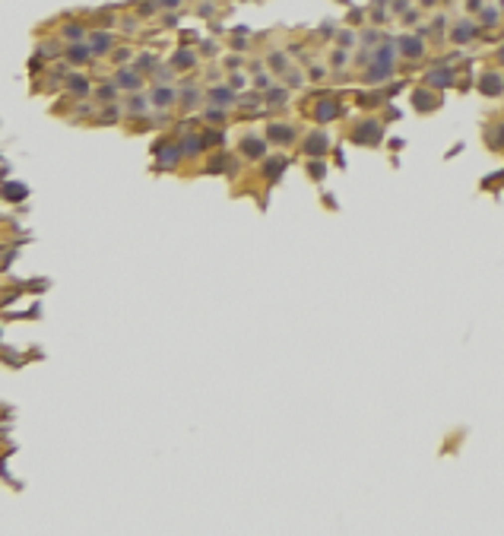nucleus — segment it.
I'll list each match as a JSON object with an SVG mask.
<instances>
[{
  "label": "nucleus",
  "mask_w": 504,
  "mask_h": 536,
  "mask_svg": "<svg viewBox=\"0 0 504 536\" xmlns=\"http://www.w3.org/2000/svg\"><path fill=\"white\" fill-rule=\"evenodd\" d=\"M305 149H308L311 155H324V149H327V136H324V134H311L308 143H305Z\"/></svg>",
  "instance_id": "1"
},
{
  "label": "nucleus",
  "mask_w": 504,
  "mask_h": 536,
  "mask_svg": "<svg viewBox=\"0 0 504 536\" xmlns=\"http://www.w3.org/2000/svg\"><path fill=\"white\" fill-rule=\"evenodd\" d=\"M355 140H362V143L380 140V127L378 124H362V131H355Z\"/></svg>",
  "instance_id": "2"
},
{
  "label": "nucleus",
  "mask_w": 504,
  "mask_h": 536,
  "mask_svg": "<svg viewBox=\"0 0 504 536\" xmlns=\"http://www.w3.org/2000/svg\"><path fill=\"white\" fill-rule=\"evenodd\" d=\"M482 92H489V96H498V92H501V76L485 73V76H482Z\"/></svg>",
  "instance_id": "3"
},
{
  "label": "nucleus",
  "mask_w": 504,
  "mask_h": 536,
  "mask_svg": "<svg viewBox=\"0 0 504 536\" xmlns=\"http://www.w3.org/2000/svg\"><path fill=\"white\" fill-rule=\"evenodd\" d=\"M399 48H403L406 57H419L422 54V41L419 38H403V41H399Z\"/></svg>",
  "instance_id": "4"
},
{
  "label": "nucleus",
  "mask_w": 504,
  "mask_h": 536,
  "mask_svg": "<svg viewBox=\"0 0 504 536\" xmlns=\"http://www.w3.org/2000/svg\"><path fill=\"white\" fill-rule=\"evenodd\" d=\"M241 149H245V152L251 155V159H260V155H263V143L251 136V140H245V143H241Z\"/></svg>",
  "instance_id": "5"
},
{
  "label": "nucleus",
  "mask_w": 504,
  "mask_h": 536,
  "mask_svg": "<svg viewBox=\"0 0 504 536\" xmlns=\"http://www.w3.org/2000/svg\"><path fill=\"white\" fill-rule=\"evenodd\" d=\"M108 48H111V38L105 35V32L92 35V51H95V54H102V51H108Z\"/></svg>",
  "instance_id": "6"
},
{
  "label": "nucleus",
  "mask_w": 504,
  "mask_h": 536,
  "mask_svg": "<svg viewBox=\"0 0 504 536\" xmlns=\"http://www.w3.org/2000/svg\"><path fill=\"white\" fill-rule=\"evenodd\" d=\"M159 162H162V165H175V162H178V146H162Z\"/></svg>",
  "instance_id": "7"
},
{
  "label": "nucleus",
  "mask_w": 504,
  "mask_h": 536,
  "mask_svg": "<svg viewBox=\"0 0 504 536\" xmlns=\"http://www.w3.org/2000/svg\"><path fill=\"white\" fill-rule=\"evenodd\" d=\"M270 136H273V140H279V143H285V140H292V131H289L285 124H273V127H270Z\"/></svg>",
  "instance_id": "8"
},
{
  "label": "nucleus",
  "mask_w": 504,
  "mask_h": 536,
  "mask_svg": "<svg viewBox=\"0 0 504 536\" xmlns=\"http://www.w3.org/2000/svg\"><path fill=\"white\" fill-rule=\"evenodd\" d=\"M428 83H431V86H450V73H447V70H431V73H428Z\"/></svg>",
  "instance_id": "9"
},
{
  "label": "nucleus",
  "mask_w": 504,
  "mask_h": 536,
  "mask_svg": "<svg viewBox=\"0 0 504 536\" xmlns=\"http://www.w3.org/2000/svg\"><path fill=\"white\" fill-rule=\"evenodd\" d=\"M317 118H320V121L336 118V105H333V102H320V105H317Z\"/></svg>",
  "instance_id": "10"
},
{
  "label": "nucleus",
  "mask_w": 504,
  "mask_h": 536,
  "mask_svg": "<svg viewBox=\"0 0 504 536\" xmlns=\"http://www.w3.org/2000/svg\"><path fill=\"white\" fill-rule=\"evenodd\" d=\"M171 102H175V92H168V89L155 92V105H171Z\"/></svg>",
  "instance_id": "11"
},
{
  "label": "nucleus",
  "mask_w": 504,
  "mask_h": 536,
  "mask_svg": "<svg viewBox=\"0 0 504 536\" xmlns=\"http://www.w3.org/2000/svg\"><path fill=\"white\" fill-rule=\"evenodd\" d=\"M118 83H121V86H127V89H136V86H140V80H136L133 73H121V76H118Z\"/></svg>",
  "instance_id": "12"
},
{
  "label": "nucleus",
  "mask_w": 504,
  "mask_h": 536,
  "mask_svg": "<svg viewBox=\"0 0 504 536\" xmlns=\"http://www.w3.org/2000/svg\"><path fill=\"white\" fill-rule=\"evenodd\" d=\"M210 96H213V102H219V105H225V102L232 99V92H229V89H213Z\"/></svg>",
  "instance_id": "13"
},
{
  "label": "nucleus",
  "mask_w": 504,
  "mask_h": 536,
  "mask_svg": "<svg viewBox=\"0 0 504 536\" xmlns=\"http://www.w3.org/2000/svg\"><path fill=\"white\" fill-rule=\"evenodd\" d=\"M415 105H419V108H431L434 102H431V96H428V92H415Z\"/></svg>",
  "instance_id": "14"
},
{
  "label": "nucleus",
  "mask_w": 504,
  "mask_h": 536,
  "mask_svg": "<svg viewBox=\"0 0 504 536\" xmlns=\"http://www.w3.org/2000/svg\"><path fill=\"white\" fill-rule=\"evenodd\" d=\"M6 197H25V187L22 184H6Z\"/></svg>",
  "instance_id": "15"
},
{
  "label": "nucleus",
  "mask_w": 504,
  "mask_h": 536,
  "mask_svg": "<svg viewBox=\"0 0 504 536\" xmlns=\"http://www.w3.org/2000/svg\"><path fill=\"white\" fill-rule=\"evenodd\" d=\"M70 57H73V60H86V57H89V54H86V48H80V45H73V48H70Z\"/></svg>",
  "instance_id": "16"
},
{
  "label": "nucleus",
  "mask_w": 504,
  "mask_h": 536,
  "mask_svg": "<svg viewBox=\"0 0 504 536\" xmlns=\"http://www.w3.org/2000/svg\"><path fill=\"white\" fill-rule=\"evenodd\" d=\"M469 35H473V29H469V25H463V29H457V32H454V38H457V41H466Z\"/></svg>",
  "instance_id": "17"
},
{
  "label": "nucleus",
  "mask_w": 504,
  "mask_h": 536,
  "mask_svg": "<svg viewBox=\"0 0 504 536\" xmlns=\"http://www.w3.org/2000/svg\"><path fill=\"white\" fill-rule=\"evenodd\" d=\"M70 89H73V92H86V80H80V76H73V80H70Z\"/></svg>",
  "instance_id": "18"
},
{
  "label": "nucleus",
  "mask_w": 504,
  "mask_h": 536,
  "mask_svg": "<svg viewBox=\"0 0 504 536\" xmlns=\"http://www.w3.org/2000/svg\"><path fill=\"white\" fill-rule=\"evenodd\" d=\"M175 64H178V67H187V64H194V54H178V57H175Z\"/></svg>",
  "instance_id": "19"
},
{
  "label": "nucleus",
  "mask_w": 504,
  "mask_h": 536,
  "mask_svg": "<svg viewBox=\"0 0 504 536\" xmlns=\"http://www.w3.org/2000/svg\"><path fill=\"white\" fill-rule=\"evenodd\" d=\"M282 99H285V92H279V89L270 92V102H273V105H282Z\"/></svg>",
  "instance_id": "20"
},
{
  "label": "nucleus",
  "mask_w": 504,
  "mask_h": 536,
  "mask_svg": "<svg viewBox=\"0 0 504 536\" xmlns=\"http://www.w3.org/2000/svg\"><path fill=\"white\" fill-rule=\"evenodd\" d=\"M162 3H165V6H178L181 0H162Z\"/></svg>",
  "instance_id": "21"
}]
</instances>
